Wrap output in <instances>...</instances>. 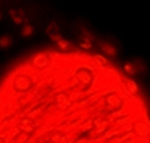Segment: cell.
Instances as JSON below:
<instances>
[{
  "label": "cell",
  "mask_w": 150,
  "mask_h": 143,
  "mask_svg": "<svg viewBox=\"0 0 150 143\" xmlns=\"http://www.w3.org/2000/svg\"><path fill=\"white\" fill-rule=\"evenodd\" d=\"M12 44H13V37H12L11 34L5 33V34L0 36V49H2V50L9 49Z\"/></svg>",
  "instance_id": "cell-1"
},
{
  "label": "cell",
  "mask_w": 150,
  "mask_h": 143,
  "mask_svg": "<svg viewBox=\"0 0 150 143\" xmlns=\"http://www.w3.org/2000/svg\"><path fill=\"white\" fill-rule=\"evenodd\" d=\"M100 49H102L106 55H109V56H115V55L118 53V49H116L113 44L108 43V41H103V43L100 44Z\"/></svg>",
  "instance_id": "cell-2"
},
{
  "label": "cell",
  "mask_w": 150,
  "mask_h": 143,
  "mask_svg": "<svg viewBox=\"0 0 150 143\" xmlns=\"http://www.w3.org/2000/svg\"><path fill=\"white\" fill-rule=\"evenodd\" d=\"M34 33H35V28H34V25H31V24H25V25L22 27V30H21V36H22L24 38L31 37Z\"/></svg>",
  "instance_id": "cell-3"
},
{
  "label": "cell",
  "mask_w": 150,
  "mask_h": 143,
  "mask_svg": "<svg viewBox=\"0 0 150 143\" xmlns=\"http://www.w3.org/2000/svg\"><path fill=\"white\" fill-rule=\"evenodd\" d=\"M124 69L127 71L128 74H131V75H134V74H137V69H135V66L132 65V62H127L125 65H124Z\"/></svg>",
  "instance_id": "cell-4"
},
{
  "label": "cell",
  "mask_w": 150,
  "mask_h": 143,
  "mask_svg": "<svg viewBox=\"0 0 150 143\" xmlns=\"http://www.w3.org/2000/svg\"><path fill=\"white\" fill-rule=\"evenodd\" d=\"M127 86H128V92L131 93V95H134L137 90H138V87H137V84L132 81V80H128L127 81Z\"/></svg>",
  "instance_id": "cell-5"
},
{
  "label": "cell",
  "mask_w": 150,
  "mask_h": 143,
  "mask_svg": "<svg viewBox=\"0 0 150 143\" xmlns=\"http://www.w3.org/2000/svg\"><path fill=\"white\" fill-rule=\"evenodd\" d=\"M11 15H12V18H13V22H16V24H21V22H24V19H22V15H16V12H15V11H12V12H11Z\"/></svg>",
  "instance_id": "cell-6"
},
{
  "label": "cell",
  "mask_w": 150,
  "mask_h": 143,
  "mask_svg": "<svg viewBox=\"0 0 150 143\" xmlns=\"http://www.w3.org/2000/svg\"><path fill=\"white\" fill-rule=\"evenodd\" d=\"M50 38H52L53 41H56V43H59V41L62 40V37H60L59 33H52V34H50Z\"/></svg>",
  "instance_id": "cell-7"
},
{
  "label": "cell",
  "mask_w": 150,
  "mask_h": 143,
  "mask_svg": "<svg viewBox=\"0 0 150 143\" xmlns=\"http://www.w3.org/2000/svg\"><path fill=\"white\" fill-rule=\"evenodd\" d=\"M0 16H2V15H0Z\"/></svg>",
  "instance_id": "cell-8"
}]
</instances>
